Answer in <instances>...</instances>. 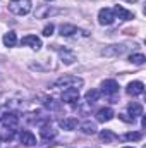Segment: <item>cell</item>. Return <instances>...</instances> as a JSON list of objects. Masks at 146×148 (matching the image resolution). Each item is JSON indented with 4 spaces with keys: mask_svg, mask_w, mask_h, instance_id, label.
<instances>
[{
    "mask_svg": "<svg viewBox=\"0 0 146 148\" xmlns=\"http://www.w3.org/2000/svg\"><path fill=\"white\" fill-rule=\"evenodd\" d=\"M79 29L74 26V24H62L60 26V35L62 36H72L74 33H77Z\"/></svg>",
    "mask_w": 146,
    "mask_h": 148,
    "instance_id": "ffe728a7",
    "label": "cell"
},
{
    "mask_svg": "<svg viewBox=\"0 0 146 148\" xmlns=\"http://www.w3.org/2000/svg\"><path fill=\"white\" fill-rule=\"evenodd\" d=\"M126 50H127V47H126V45H110V47H105V48L102 50V53H103V55H107V57H115V55L124 53Z\"/></svg>",
    "mask_w": 146,
    "mask_h": 148,
    "instance_id": "8992f818",
    "label": "cell"
},
{
    "mask_svg": "<svg viewBox=\"0 0 146 148\" xmlns=\"http://www.w3.org/2000/svg\"><path fill=\"white\" fill-rule=\"evenodd\" d=\"M102 91L105 95H115L119 91V83L115 79H105L102 83Z\"/></svg>",
    "mask_w": 146,
    "mask_h": 148,
    "instance_id": "52a82bcc",
    "label": "cell"
},
{
    "mask_svg": "<svg viewBox=\"0 0 146 148\" xmlns=\"http://www.w3.org/2000/svg\"><path fill=\"white\" fill-rule=\"evenodd\" d=\"M112 10H113L115 19H117V17H119L120 21H129V19H134V14H132L131 10H127V9H124V7H120V5H115Z\"/></svg>",
    "mask_w": 146,
    "mask_h": 148,
    "instance_id": "5b68a950",
    "label": "cell"
},
{
    "mask_svg": "<svg viewBox=\"0 0 146 148\" xmlns=\"http://www.w3.org/2000/svg\"><path fill=\"white\" fill-rule=\"evenodd\" d=\"M100 140L105 141V143H115V141L119 140V136H117L115 133H112L110 129H103V131L100 133Z\"/></svg>",
    "mask_w": 146,
    "mask_h": 148,
    "instance_id": "e0dca14e",
    "label": "cell"
},
{
    "mask_svg": "<svg viewBox=\"0 0 146 148\" xmlns=\"http://www.w3.org/2000/svg\"><path fill=\"white\" fill-rule=\"evenodd\" d=\"M21 45H26V47H31L33 50H40L41 48V40L36 35H28L21 40Z\"/></svg>",
    "mask_w": 146,
    "mask_h": 148,
    "instance_id": "9c48e42d",
    "label": "cell"
},
{
    "mask_svg": "<svg viewBox=\"0 0 146 148\" xmlns=\"http://www.w3.org/2000/svg\"><path fill=\"white\" fill-rule=\"evenodd\" d=\"M33 9L31 0H10L9 2V10L16 16H26Z\"/></svg>",
    "mask_w": 146,
    "mask_h": 148,
    "instance_id": "7a4b0ae2",
    "label": "cell"
},
{
    "mask_svg": "<svg viewBox=\"0 0 146 148\" xmlns=\"http://www.w3.org/2000/svg\"><path fill=\"white\" fill-rule=\"evenodd\" d=\"M62 102H67V103H76V102H79V90H76V88L64 90V93H62Z\"/></svg>",
    "mask_w": 146,
    "mask_h": 148,
    "instance_id": "ba28073f",
    "label": "cell"
},
{
    "mask_svg": "<svg viewBox=\"0 0 146 148\" xmlns=\"http://www.w3.org/2000/svg\"><path fill=\"white\" fill-rule=\"evenodd\" d=\"M124 148H134V147H124Z\"/></svg>",
    "mask_w": 146,
    "mask_h": 148,
    "instance_id": "4dcf8cb0",
    "label": "cell"
},
{
    "mask_svg": "<svg viewBox=\"0 0 146 148\" xmlns=\"http://www.w3.org/2000/svg\"><path fill=\"white\" fill-rule=\"evenodd\" d=\"M146 60V57L143 53H132L131 57H129V62L131 64H134V66H143Z\"/></svg>",
    "mask_w": 146,
    "mask_h": 148,
    "instance_id": "603a6c76",
    "label": "cell"
},
{
    "mask_svg": "<svg viewBox=\"0 0 146 148\" xmlns=\"http://www.w3.org/2000/svg\"><path fill=\"white\" fill-rule=\"evenodd\" d=\"M45 105H46L48 109H55V110H57V109L60 107V105H59V103H57V102H55L53 98H46V102H45Z\"/></svg>",
    "mask_w": 146,
    "mask_h": 148,
    "instance_id": "4316f807",
    "label": "cell"
},
{
    "mask_svg": "<svg viewBox=\"0 0 146 148\" xmlns=\"http://www.w3.org/2000/svg\"><path fill=\"white\" fill-rule=\"evenodd\" d=\"M113 21H115V16H113V10L112 9H100V12H98V23L102 24V26H110V24H113Z\"/></svg>",
    "mask_w": 146,
    "mask_h": 148,
    "instance_id": "3957f363",
    "label": "cell"
},
{
    "mask_svg": "<svg viewBox=\"0 0 146 148\" xmlns=\"http://www.w3.org/2000/svg\"><path fill=\"white\" fill-rule=\"evenodd\" d=\"M81 131H83L84 134H95V133H96V124L91 122V121H86V122L81 124Z\"/></svg>",
    "mask_w": 146,
    "mask_h": 148,
    "instance_id": "d6986e66",
    "label": "cell"
},
{
    "mask_svg": "<svg viewBox=\"0 0 146 148\" xmlns=\"http://www.w3.org/2000/svg\"><path fill=\"white\" fill-rule=\"evenodd\" d=\"M119 117H120L122 121H126V122H132V121H134L132 117H127V114H119Z\"/></svg>",
    "mask_w": 146,
    "mask_h": 148,
    "instance_id": "83f0119b",
    "label": "cell"
},
{
    "mask_svg": "<svg viewBox=\"0 0 146 148\" xmlns=\"http://www.w3.org/2000/svg\"><path fill=\"white\" fill-rule=\"evenodd\" d=\"M127 112H129V115H131L132 119L141 117V115H143V105H141V103H138V102H132V103L127 107Z\"/></svg>",
    "mask_w": 146,
    "mask_h": 148,
    "instance_id": "2e32d148",
    "label": "cell"
},
{
    "mask_svg": "<svg viewBox=\"0 0 146 148\" xmlns=\"http://www.w3.org/2000/svg\"><path fill=\"white\" fill-rule=\"evenodd\" d=\"M124 138H126L127 141H139V140L143 138V134H141L139 131H131V133H126Z\"/></svg>",
    "mask_w": 146,
    "mask_h": 148,
    "instance_id": "cb8c5ba5",
    "label": "cell"
},
{
    "mask_svg": "<svg viewBox=\"0 0 146 148\" xmlns=\"http://www.w3.org/2000/svg\"><path fill=\"white\" fill-rule=\"evenodd\" d=\"M141 117H143V121H141V126H143V127H146V117H145V115H141Z\"/></svg>",
    "mask_w": 146,
    "mask_h": 148,
    "instance_id": "f1b7e54d",
    "label": "cell"
},
{
    "mask_svg": "<svg viewBox=\"0 0 146 148\" xmlns=\"http://www.w3.org/2000/svg\"><path fill=\"white\" fill-rule=\"evenodd\" d=\"M77 126H79V122L74 117H65V119L60 121V127L65 129V131H74V129H77Z\"/></svg>",
    "mask_w": 146,
    "mask_h": 148,
    "instance_id": "9a60e30c",
    "label": "cell"
},
{
    "mask_svg": "<svg viewBox=\"0 0 146 148\" xmlns=\"http://www.w3.org/2000/svg\"><path fill=\"white\" fill-rule=\"evenodd\" d=\"M59 10H52L50 7H43V9H38L36 10V16L38 17H45L46 14H57Z\"/></svg>",
    "mask_w": 146,
    "mask_h": 148,
    "instance_id": "d4e9b609",
    "label": "cell"
},
{
    "mask_svg": "<svg viewBox=\"0 0 146 148\" xmlns=\"http://www.w3.org/2000/svg\"><path fill=\"white\" fill-rule=\"evenodd\" d=\"M48 2H52V0H48Z\"/></svg>",
    "mask_w": 146,
    "mask_h": 148,
    "instance_id": "1f68e13d",
    "label": "cell"
},
{
    "mask_svg": "<svg viewBox=\"0 0 146 148\" xmlns=\"http://www.w3.org/2000/svg\"><path fill=\"white\" fill-rule=\"evenodd\" d=\"M59 55H60V60L65 64V66H72L76 62V53L67 50V48H59Z\"/></svg>",
    "mask_w": 146,
    "mask_h": 148,
    "instance_id": "30bf717a",
    "label": "cell"
},
{
    "mask_svg": "<svg viewBox=\"0 0 146 148\" xmlns=\"http://www.w3.org/2000/svg\"><path fill=\"white\" fill-rule=\"evenodd\" d=\"M19 140H21V143L26 145V147H33V145H36V136H35L31 131H23V133L19 134Z\"/></svg>",
    "mask_w": 146,
    "mask_h": 148,
    "instance_id": "5bb4252c",
    "label": "cell"
},
{
    "mask_svg": "<svg viewBox=\"0 0 146 148\" xmlns=\"http://www.w3.org/2000/svg\"><path fill=\"white\" fill-rule=\"evenodd\" d=\"M102 97V91H98V90H89L88 93H86V102L89 103V105H93L95 102H98V98Z\"/></svg>",
    "mask_w": 146,
    "mask_h": 148,
    "instance_id": "ac0fdd59",
    "label": "cell"
},
{
    "mask_svg": "<svg viewBox=\"0 0 146 148\" xmlns=\"http://www.w3.org/2000/svg\"><path fill=\"white\" fill-rule=\"evenodd\" d=\"M53 24H46L45 28H43V36H52L53 35Z\"/></svg>",
    "mask_w": 146,
    "mask_h": 148,
    "instance_id": "484cf974",
    "label": "cell"
},
{
    "mask_svg": "<svg viewBox=\"0 0 146 148\" xmlns=\"http://www.w3.org/2000/svg\"><path fill=\"white\" fill-rule=\"evenodd\" d=\"M16 43H17V36L14 31H9L3 35V45L5 47H16Z\"/></svg>",
    "mask_w": 146,
    "mask_h": 148,
    "instance_id": "44dd1931",
    "label": "cell"
},
{
    "mask_svg": "<svg viewBox=\"0 0 146 148\" xmlns=\"http://www.w3.org/2000/svg\"><path fill=\"white\" fill-rule=\"evenodd\" d=\"M2 124L3 127H10V129H16L19 126V115L16 112H9L5 115H2Z\"/></svg>",
    "mask_w": 146,
    "mask_h": 148,
    "instance_id": "277c9868",
    "label": "cell"
},
{
    "mask_svg": "<svg viewBox=\"0 0 146 148\" xmlns=\"http://www.w3.org/2000/svg\"><path fill=\"white\" fill-rule=\"evenodd\" d=\"M127 93L132 95V97H138V95H143L145 93V84L141 81H132L127 84Z\"/></svg>",
    "mask_w": 146,
    "mask_h": 148,
    "instance_id": "8fae6325",
    "label": "cell"
},
{
    "mask_svg": "<svg viewBox=\"0 0 146 148\" xmlns=\"http://www.w3.org/2000/svg\"><path fill=\"white\" fill-rule=\"evenodd\" d=\"M83 84H84L83 77H77V76H72V74H65V76L59 77V79L53 83V88H60V90L76 88V90H79V86H83Z\"/></svg>",
    "mask_w": 146,
    "mask_h": 148,
    "instance_id": "6da1fadb",
    "label": "cell"
},
{
    "mask_svg": "<svg viewBox=\"0 0 146 148\" xmlns=\"http://www.w3.org/2000/svg\"><path fill=\"white\" fill-rule=\"evenodd\" d=\"M113 115L115 114H113V110L110 107H103V109H100V110L96 112V121L98 122H108V121H112Z\"/></svg>",
    "mask_w": 146,
    "mask_h": 148,
    "instance_id": "7c38bea8",
    "label": "cell"
},
{
    "mask_svg": "<svg viewBox=\"0 0 146 148\" xmlns=\"http://www.w3.org/2000/svg\"><path fill=\"white\" fill-rule=\"evenodd\" d=\"M14 136H16V129H10V127H3V129L0 131V140H2V141H10Z\"/></svg>",
    "mask_w": 146,
    "mask_h": 148,
    "instance_id": "7402d4cb",
    "label": "cell"
},
{
    "mask_svg": "<svg viewBox=\"0 0 146 148\" xmlns=\"http://www.w3.org/2000/svg\"><path fill=\"white\" fill-rule=\"evenodd\" d=\"M40 136L43 138V140H53L55 136H57V129H53L50 124H45V126H41V129H40Z\"/></svg>",
    "mask_w": 146,
    "mask_h": 148,
    "instance_id": "4fadbf2b",
    "label": "cell"
},
{
    "mask_svg": "<svg viewBox=\"0 0 146 148\" xmlns=\"http://www.w3.org/2000/svg\"><path fill=\"white\" fill-rule=\"evenodd\" d=\"M127 2H138V0H127Z\"/></svg>",
    "mask_w": 146,
    "mask_h": 148,
    "instance_id": "f546056e",
    "label": "cell"
}]
</instances>
